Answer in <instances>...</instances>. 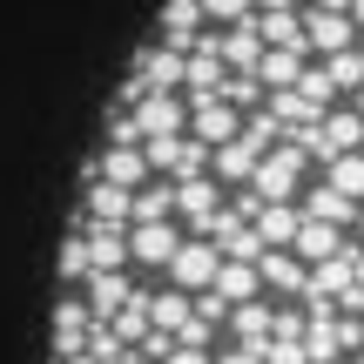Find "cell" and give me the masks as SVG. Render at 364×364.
Listing matches in <instances>:
<instances>
[{
  "instance_id": "cell-1",
  "label": "cell",
  "mask_w": 364,
  "mask_h": 364,
  "mask_svg": "<svg viewBox=\"0 0 364 364\" xmlns=\"http://www.w3.org/2000/svg\"><path fill=\"white\" fill-rule=\"evenodd\" d=\"M304 149L297 142H284V149H263V162H257V176H250V189L263 196V203H297L304 196Z\"/></svg>"
},
{
  "instance_id": "cell-2",
  "label": "cell",
  "mask_w": 364,
  "mask_h": 364,
  "mask_svg": "<svg viewBox=\"0 0 364 364\" xmlns=\"http://www.w3.org/2000/svg\"><path fill=\"white\" fill-rule=\"evenodd\" d=\"M182 236H189V230H182V223L169 216V223H129V270H169V263H176V250H182Z\"/></svg>"
},
{
  "instance_id": "cell-3",
  "label": "cell",
  "mask_w": 364,
  "mask_h": 364,
  "mask_svg": "<svg viewBox=\"0 0 364 364\" xmlns=\"http://www.w3.org/2000/svg\"><path fill=\"white\" fill-rule=\"evenodd\" d=\"M216 270H223V250L209 243V236H182V250H176V263H169V284L196 297V290L216 284Z\"/></svg>"
},
{
  "instance_id": "cell-4",
  "label": "cell",
  "mask_w": 364,
  "mask_h": 364,
  "mask_svg": "<svg viewBox=\"0 0 364 364\" xmlns=\"http://www.w3.org/2000/svg\"><path fill=\"white\" fill-rule=\"evenodd\" d=\"M304 48L311 54H344V48H358V21L351 14H324L317 0H304Z\"/></svg>"
},
{
  "instance_id": "cell-5",
  "label": "cell",
  "mask_w": 364,
  "mask_h": 364,
  "mask_svg": "<svg viewBox=\"0 0 364 364\" xmlns=\"http://www.w3.org/2000/svg\"><path fill=\"white\" fill-rule=\"evenodd\" d=\"M236 129H243V108H230L223 95H203V102H189V135H196L203 149L236 142Z\"/></svg>"
},
{
  "instance_id": "cell-6",
  "label": "cell",
  "mask_w": 364,
  "mask_h": 364,
  "mask_svg": "<svg viewBox=\"0 0 364 364\" xmlns=\"http://www.w3.org/2000/svg\"><path fill=\"white\" fill-rule=\"evenodd\" d=\"M129 297H135V277L129 270H88V277H81V304H88L95 324H108Z\"/></svg>"
},
{
  "instance_id": "cell-7",
  "label": "cell",
  "mask_w": 364,
  "mask_h": 364,
  "mask_svg": "<svg viewBox=\"0 0 364 364\" xmlns=\"http://www.w3.org/2000/svg\"><path fill=\"white\" fill-rule=\"evenodd\" d=\"M88 331H95V317H88V304H81V290L54 304V358L88 351Z\"/></svg>"
},
{
  "instance_id": "cell-8",
  "label": "cell",
  "mask_w": 364,
  "mask_h": 364,
  "mask_svg": "<svg viewBox=\"0 0 364 364\" xmlns=\"http://www.w3.org/2000/svg\"><path fill=\"white\" fill-rule=\"evenodd\" d=\"M81 216H88V223H115V230H129V216H135V189L88 182V189H81Z\"/></svg>"
},
{
  "instance_id": "cell-9",
  "label": "cell",
  "mask_w": 364,
  "mask_h": 364,
  "mask_svg": "<svg viewBox=\"0 0 364 364\" xmlns=\"http://www.w3.org/2000/svg\"><path fill=\"white\" fill-rule=\"evenodd\" d=\"M203 27H209L203 0H169V7H162V27H156V41H169V48H182V54H189Z\"/></svg>"
},
{
  "instance_id": "cell-10",
  "label": "cell",
  "mask_w": 364,
  "mask_h": 364,
  "mask_svg": "<svg viewBox=\"0 0 364 364\" xmlns=\"http://www.w3.org/2000/svg\"><path fill=\"white\" fill-rule=\"evenodd\" d=\"M297 209H304L311 223H331V230H344V223H358V203H351V196H338L331 182H311V189L297 196Z\"/></svg>"
},
{
  "instance_id": "cell-11",
  "label": "cell",
  "mask_w": 364,
  "mask_h": 364,
  "mask_svg": "<svg viewBox=\"0 0 364 364\" xmlns=\"http://www.w3.org/2000/svg\"><path fill=\"white\" fill-rule=\"evenodd\" d=\"M250 230L263 236V250H290V243H297V230H304V209L297 203H263Z\"/></svg>"
},
{
  "instance_id": "cell-12",
  "label": "cell",
  "mask_w": 364,
  "mask_h": 364,
  "mask_svg": "<svg viewBox=\"0 0 364 364\" xmlns=\"http://www.w3.org/2000/svg\"><path fill=\"white\" fill-rule=\"evenodd\" d=\"M263 284L270 290H284V297H304V284H311V263L297 257V250H263Z\"/></svg>"
},
{
  "instance_id": "cell-13",
  "label": "cell",
  "mask_w": 364,
  "mask_h": 364,
  "mask_svg": "<svg viewBox=\"0 0 364 364\" xmlns=\"http://www.w3.org/2000/svg\"><path fill=\"white\" fill-rule=\"evenodd\" d=\"M304 68H311V54H304V48H263V61L257 68H250V75H257L263 81V88H297V75H304Z\"/></svg>"
},
{
  "instance_id": "cell-14",
  "label": "cell",
  "mask_w": 364,
  "mask_h": 364,
  "mask_svg": "<svg viewBox=\"0 0 364 364\" xmlns=\"http://www.w3.org/2000/svg\"><path fill=\"white\" fill-rule=\"evenodd\" d=\"M257 284H263V270H257V263L223 257V270H216V284H209V290H216V297L236 311V304H257Z\"/></svg>"
},
{
  "instance_id": "cell-15",
  "label": "cell",
  "mask_w": 364,
  "mask_h": 364,
  "mask_svg": "<svg viewBox=\"0 0 364 364\" xmlns=\"http://www.w3.org/2000/svg\"><path fill=\"white\" fill-rule=\"evenodd\" d=\"M270 304H236V311H230V331H236V344H243V351H263V344H270Z\"/></svg>"
},
{
  "instance_id": "cell-16",
  "label": "cell",
  "mask_w": 364,
  "mask_h": 364,
  "mask_svg": "<svg viewBox=\"0 0 364 364\" xmlns=\"http://www.w3.org/2000/svg\"><path fill=\"white\" fill-rule=\"evenodd\" d=\"M290 250H297L304 263H324V257H338V250H344V236L331 230V223H311V216H304V230H297V243H290Z\"/></svg>"
},
{
  "instance_id": "cell-17",
  "label": "cell",
  "mask_w": 364,
  "mask_h": 364,
  "mask_svg": "<svg viewBox=\"0 0 364 364\" xmlns=\"http://www.w3.org/2000/svg\"><path fill=\"white\" fill-rule=\"evenodd\" d=\"M324 182L338 196H351V203H364V149H351V156H338V162H324Z\"/></svg>"
},
{
  "instance_id": "cell-18",
  "label": "cell",
  "mask_w": 364,
  "mask_h": 364,
  "mask_svg": "<svg viewBox=\"0 0 364 364\" xmlns=\"http://www.w3.org/2000/svg\"><path fill=\"white\" fill-rule=\"evenodd\" d=\"M324 75L338 95H358L364 88V48H344V54H324Z\"/></svg>"
},
{
  "instance_id": "cell-19",
  "label": "cell",
  "mask_w": 364,
  "mask_h": 364,
  "mask_svg": "<svg viewBox=\"0 0 364 364\" xmlns=\"http://www.w3.org/2000/svg\"><path fill=\"white\" fill-rule=\"evenodd\" d=\"M203 14H209V27H236L257 14V0H203Z\"/></svg>"
},
{
  "instance_id": "cell-20",
  "label": "cell",
  "mask_w": 364,
  "mask_h": 364,
  "mask_svg": "<svg viewBox=\"0 0 364 364\" xmlns=\"http://www.w3.org/2000/svg\"><path fill=\"white\" fill-rule=\"evenodd\" d=\"M263 364H311V351H304V338H270L263 344Z\"/></svg>"
},
{
  "instance_id": "cell-21",
  "label": "cell",
  "mask_w": 364,
  "mask_h": 364,
  "mask_svg": "<svg viewBox=\"0 0 364 364\" xmlns=\"http://www.w3.org/2000/svg\"><path fill=\"white\" fill-rule=\"evenodd\" d=\"M88 270H95V263H88V243H81V236H68V250H61V277H68V284H81Z\"/></svg>"
},
{
  "instance_id": "cell-22",
  "label": "cell",
  "mask_w": 364,
  "mask_h": 364,
  "mask_svg": "<svg viewBox=\"0 0 364 364\" xmlns=\"http://www.w3.org/2000/svg\"><path fill=\"white\" fill-rule=\"evenodd\" d=\"M162 364H216V358H209V351H189V344H176V351L162 358Z\"/></svg>"
},
{
  "instance_id": "cell-23",
  "label": "cell",
  "mask_w": 364,
  "mask_h": 364,
  "mask_svg": "<svg viewBox=\"0 0 364 364\" xmlns=\"http://www.w3.org/2000/svg\"><path fill=\"white\" fill-rule=\"evenodd\" d=\"M216 364H263V351H243V344H236V351H223Z\"/></svg>"
},
{
  "instance_id": "cell-24",
  "label": "cell",
  "mask_w": 364,
  "mask_h": 364,
  "mask_svg": "<svg viewBox=\"0 0 364 364\" xmlns=\"http://www.w3.org/2000/svg\"><path fill=\"white\" fill-rule=\"evenodd\" d=\"M317 7H324V14H351V0H317Z\"/></svg>"
},
{
  "instance_id": "cell-25",
  "label": "cell",
  "mask_w": 364,
  "mask_h": 364,
  "mask_svg": "<svg viewBox=\"0 0 364 364\" xmlns=\"http://www.w3.org/2000/svg\"><path fill=\"white\" fill-rule=\"evenodd\" d=\"M115 364H149V358H142V351H122V358H115Z\"/></svg>"
},
{
  "instance_id": "cell-26",
  "label": "cell",
  "mask_w": 364,
  "mask_h": 364,
  "mask_svg": "<svg viewBox=\"0 0 364 364\" xmlns=\"http://www.w3.org/2000/svg\"><path fill=\"white\" fill-rule=\"evenodd\" d=\"M351 21H358V27H364V0H351Z\"/></svg>"
},
{
  "instance_id": "cell-27",
  "label": "cell",
  "mask_w": 364,
  "mask_h": 364,
  "mask_svg": "<svg viewBox=\"0 0 364 364\" xmlns=\"http://www.w3.org/2000/svg\"><path fill=\"white\" fill-rule=\"evenodd\" d=\"M358 236H364V203H358Z\"/></svg>"
},
{
  "instance_id": "cell-28",
  "label": "cell",
  "mask_w": 364,
  "mask_h": 364,
  "mask_svg": "<svg viewBox=\"0 0 364 364\" xmlns=\"http://www.w3.org/2000/svg\"><path fill=\"white\" fill-rule=\"evenodd\" d=\"M351 364H364V351H358V358H351Z\"/></svg>"
}]
</instances>
